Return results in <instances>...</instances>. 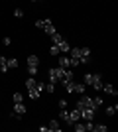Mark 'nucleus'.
Wrapping results in <instances>:
<instances>
[{
	"mask_svg": "<svg viewBox=\"0 0 118 132\" xmlns=\"http://www.w3.org/2000/svg\"><path fill=\"white\" fill-rule=\"evenodd\" d=\"M45 91H47V93H55V83H47V85H45Z\"/></svg>",
	"mask_w": 118,
	"mask_h": 132,
	"instance_id": "28",
	"label": "nucleus"
},
{
	"mask_svg": "<svg viewBox=\"0 0 118 132\" xmlns=\"http://www.w3.org/2000/svg\"><path fill=\"white\" fill-rule=\"evenodd\" d=\"M14 16H16V18H22V16H24L22 8H16V10H14Z\"/></svg>",
	"mask_w": 118,
	"mask_h": 132,
	"instance_id": "31",
	"label": "nucleus"
},
{
	"mask_svg": "<svg viewBox=\"0 0 118 132\" xmlns=\"http://www.w3.org/2000/svg\"><path fill=\"white\" fill-rule=\"evenodd\" d=\"M0 71L8 73V59H6L4 55H0Z\"/></svg>",
	"mask_w": 118,
	"mask_h": 132,
	"instance_id": "14",
	"label": "nucleus"
},
{
	"mask_svg": "<svg viewBox=\"0 0 118 132\" xmlns=\"http://www.w3.org/2000/svg\"><path fill=\"white\" fill-rule=\"evenodd\" d=\"M95 132H106L108 130V126L106 124H95V128H93Z\"/></svg>",
	"mask_w": 118,
	"mask_h": 132,
	"instance_id": "21",
	"label": "nucleus"
},
{
	"mask_svg": "<svg viewBox=\"0 0 118 132\" xmlns=\"http://www.w3.org/2000/svg\"><path fill=\"white\" fill-rule=\"evenodd\" d=\"M49 53H51V55H59V53H61V51H59V45L53 44V45L49 47Z\"/></svg>",
	"mask_w": 118,
	"mask_h": 132,
	"instance_id": "26",
	"label": "nucleus"
},
{
	"mask_svg": "<svg viewBox=\"0 0 118 132\" xmlns=\"http://www.w3.org/2000/svg\"><path fill=\"white\" fill-rule=\"evenodd\" d=\"M59 118H61V120H65V122H67V118H69V110L61 109V110H59Z\"/></svg>",
	"mask_w": 118,
	"mask_h": 132,
	"instance_id": "22",
	"label": "nucleus"
},
{
	"mask_svg": "<svg viewBox=\"0 0 118 132\" xmlns=\"http://www.w3.org/2000/svg\"><path fill=\"white\" fill-rule=\"evenodd\" d=\"M90 87H95L96 91H101V89H102V77L98 75V73H96V77H95V81H93V85H90Z\"/></svg>",
	"mask_w": 118,
	"mask_h": 132,
	"instance_id": "11",
	"label": "nucleus"
},
{
	"mask_svg": "<svg viewBox=\"0 0 118 132\" xmlns=\"http://www.w3.org/2000/svg\"><path fill=\"white\" fill-rule=\"evenodd\" d=\"M45 22H47V20H35V28H39V30H43Z\"/></svg>",
	"mask_w": 118,
	"mask_h": 132,
	"instance_id": "29",
	"label": "nucleus"
},
{
	"mask_svg": "<svg viewBox=\"0 0 118 132\" xmlns=\"http://www.w3.org/2000/svg\"><path fill=\"white\" fill-rule=\"evenodd\" d=\"M47 128H49V132H59V130H61V126H59V120H55V118H53V120L49 122V126H47Z\"/></svg>",
	"mask_w": 118,
	"mask_h": 132,
	"instance_id": "13",
	"label": "nucleus"
},
{
	"mask_svg": "<svg viewBox=\"0 0 118 132\" xmlns=\"http://www.w3.org/2000/svg\"><path fill=\"white\" fill-rule=\"evenodd\" d=\"M39 59H38V55H28V65H38Z\"/></svg>",
	"mask_w": 118,
	"mask_h": 132,
	"instance_id": "18",
	"label": "nucleus"
},
{
	"mask_svg": "<svg viewBox=\"0 0 118 132\" xmlns=\"http://www.w3.org/2000/svg\"><path fill=\"white\" fill-rule=\"evenodd\" d=\"M43 32L47 34V36H53V34L57 32V30H55V26L51 24V20H47V22H45V26H43Z\"/></svg>",
	"mask_w": 118,
	"mask_h": 132,
	"instance_id": "6",
	"label": "nucleus"
},
{
	"mask_svg": "<svg viewBox=\"0 0 118 132\" xmlns=\"http://www.w3.org/2000/svg\"><path fill=\"white\" fill-rule=\"evenodd\" d=\"M49 83H59V79H57L55 71H53V67H51V69H49Z\"/></svg>",
	"mask_w": 118,
	"mask_h": 132,
	"instance_id": "19",
	"label": "nucleus"
},
{
	"mask_svg": "<svg viewBox=\"0 0 118 132\" xmlns=\"http://www.w3.org/2000/svg\"><path fill=\"white\" fill-rule=\"evenodd\" d=\"M12 101H14V103H24V95L16 93V95H14V97H12Z\"/></svg>",
	"mask_w": 118,
	"mask_h": 132,
	"instance_id": "27",
	"label": "nucleus"
},
{
	"mask_svg": "<svg viewBox=\"0 0 118 132\" xmlns=\"http://www.w3.org/2000/svg\"><path fill=\"white\" fill-rule=\"evenodd\" d=\"M85 91H87V85H85V83H75V89H73V93L85 95Z\"/></svg>",
	"mask_w": 118,
	"mask_h": 132,
	"instance_id": "10",
	"label": "nucleus"
},
{
	"mask_svg": "<svg viewBox=\"0 0 118 132\" xmlns=\"http://www.w3.org/2000/svg\"><path fill=\"white\" fill-rule=\"evenodd\" d=\"M26 105H24V103H14V114L16 116H24L26 114Z\"/></svg>",
	"mask_w": 118,
	"mask_h": 132,
	"instance_id": "5",
	"label": "nucleus"
},
{
	"mask_svg": "<svg viewBox=\"0 0 118 132\" xmlns=\"http://www.w3.org/2000/svg\"><path fill=\"white\" fill-rule=\"evenodd\" d=\"M35 83H38V81H35L34 77H30V79H26V87H28V89H34Z\"/></svg>",
	"mask_w": 118,
	"mask_h": 132,
	"instance_id": "24",
	"label": "nucleus"
},
{
	"mask_svg": "<svg viewBox=\"0 0 118 132\" xmlns=\"http://www.w3.org/2000/svg\"><path fill=\"white\" fill-rule=\"evenodd\" d=\"M51 39H53V44H55V45H59V44L63 42V36H61L59 32H55L53 36H51Z\"/></svg>",
	"mask_w": 118,
	"mask_h": 132,
	"instance_id": "16",
	"label": "nucleus"
},
{
	"mask_svg": "<svg viewBox=\"0 0 118 132\" xmlns=\"http://www.w3.org/2000/svg\"><path fill=\"white\" fill-rule=\"evenodd\" d=\"M59 109H67V101H65V99L59 101Z\"/></svg>",
	"mask_w": 118,
	"mask_h": 132,
	"instance_id": "32",
	"label": "nucleus"
},
{
	"mask_svg": "<svg viewBox=\"0 0 118 132\" xmlns=\"http://www.w3.org/2000/svg\"><path fill=\"white\" fill-rule=\"evenodd\" d=\"M57 65L59 67H77L79 63L75 59H71V57H67V55L63 53V55H59V59H57Z\"/></svg>",
	"mask_w": 118,
	"mask_h": 132,
	"instance_id": "1",
	"label": "nucleus"
},
{
	"mask_svg": "<svg viewBox=\"0 0 118 132\" xmlns=\"http://www.w3.org/2000/svg\"><path fill=\"white\" fill-rule=\"evenodd\" d=\"M101 91H104V93H108V95H112V97H116V95H118V91L112 87V85H104V83H102V89H101Z\"/></svg>",
	"mask_w": 118,
	"mask_h": 132,
	"instance_id": "7",
	"label": "nucleus"
},
{
	"mask_svg": "<svg viewBox=\"0 0 118 132\" xmlns=\"http://www.w3.org/2000/svg\"><path fill=\"white\" fill-rule=\"evenodd\" d=\"M16 67H20L18 59H16V57H10V59H8V69H16Z\"/></svg>",
	"mask_w": 118,
	"mask_h": 132,
	"instance_id": "17",
	"label": "nucleus"
},
{
	"mask_svg": "<svg viewBox=\"0 0 118 132\" xmlns=\"http://www.w3.org/2000/svg\"><path fill=\"white\" fill-rule=\"evenodd\" d=\"M69 50H71V45H69L67 42L63 39L61 44H59V51H61V53H65V55H67V53H69Z\"/></svg>",
	"mask_w": 118,
	"mask_h": 132,
	"instance_id": "15",
	"label": "nucleus"
},
{
	"mask_svg": "<svg viewBox=\"0 0 118 132\" xmlns=\"http://www.w3.org/2000/svg\"><path fill=\"white\" fill-rule=\"evenodd\" d=\"M116 110H118V105H114V106H106V114H108V116H114V114H116Z\"/></svg>",
	"mask_w": 118,
	"mask_h": 132,
	"instance_id": "20",
	"label": "nucleus"
},
{
	"mask_svg": "<svg viewBox=\"0 0 118 132\" xmlns=\"http://www.w3.org/2000/svg\"><path fill=\"white\" fill-rule=\"evenodd\" d=\"M95 77H96V73H85V77H83V83H85V85H93Z\"/></svg>",
	"mask_w": 118,
	"mask_h": 132,
	"instance_id": "9",
	"label": "nucleus"
},
{
	"mask_svg": "<svg viewBox=\"0 0 118 132\" xmlns=\"http://www.w3.org/2000/svg\"><path fill=\"white\" fill-rule=\"evenodd\" d=\"M32 2H35V0H32Z\"/></svg>",
	"mask_w": 118,
	"mask_h": 132,
	"instance_id": "35",
	"label": "nucleus"
},
{
	"mask_svg": "<svg viewBox=\"0 0 118 132\" xmlns=\"http://www.w3.org/2000/svg\"><path fill=\"white\" fill-rule=\"evenodd\" d=\"M53 71H55V75H57V79H59V81H61L63 77H65V71H67V67H53Z\"/></svg>",
	"mask_w": 118,
	"mask_h": 132,
	"instance_id": "8",
	"label": "nucleus"
},
{
	"mask_svg": "<svg viewBox=\"0 0 118 132\" xmlns=\"http://www.w3.org/2000/svg\"><path fill=\"white\" fill-rule=\"evenodd\" d=\"M28 73H30V77L38 75V65H28Z\"/></svg>",
	"mask_w": 118,
	"mask_h": 132,
	"instance_id": "23",
	"label": "nucleus"
},
{
	"mask_svg": "<svg viewBox=\"0 0 118 132\" xmlns=\"http://www.w3.org/2000/svg\"><path fill=\"white\" fill-rule=\"evenodd\" d=\"M73 128H75L77 132H85V124H83L81 120H79V122H75V124H73Z\"/></svg>",
	"mask_w": 118,
	"mask_h": 132,
	"instance_id": "25",
	"label": "nucleus"
},
{
	"mask_svg": "<svg viewBox=\"0 0 118 132\" xmlns=\"http://www.w3.org/2000/svg\"><path fill=\"white\" fill-rule=\"evenodd\" d=\"M2 44H4V45H10V44H12V38H8V36H6V38L2 39Z\"/></svg>",
	"mask_w": 118,
	"mask_h": 132,
	"instance_id": "34",
	"label": "nucleus"
},
{
	"mask_svg": "<svg viewBox=\"0 0 118 132\" xmlns=\"http://www.w3.org/2000/svg\"><path fill=\"white\" fill-rule=\"evenodd\" d=\"M35 87H38L39 91H45V83H41V81H39V83H35Z\"/></svg>",
	"mask_w": 118,
	"mask_h": 132,
	"instance_id": "33",
	"label": "nucleus"
},
{
	"mask_svg": "<svg viewBox=\"0 0 118 132\" xmlns=\"http://www.w3.org/2000/svg\"><path fill=\"white\" fill-rule=\"evenodd\" d=\"M79 112H81V118H83V120H93V118H95V112H96V109L85 106V109H79Z\"/></svg>",
	"mask_w": 118,
	"mask_h": 132,
	"instance_id": "2",
	"label": "nucleus"
},
{
	"mask_svg": "<svg viewBox=\"0 0 118 132\" xmlns=\"http://www.w3.org/2000/svg\"><path fill=\"white\" fill-rule=\"evenodd\" d=\"M93 103H95L96 109H98V106H102V99H101V97H95V99H93Z\"/></svg>",
	"mask_w": 118,
	"mask_h": 132,
	"instance_id": "30",
	"label": "nucleus"
},
{
	"mask_svg": "<svg viewBox=\"0 0 118 132\" xmlns=\"http://www.w3.org/2000/svg\"><path fill=\"white\" fill-rule=\"evenodd\" d=\"M79 120H81V112H79V109L69 110V118H67V124H69V126H73L75 122H79Z\"/></svg>",
	"mask_w": 118,
	"mask_h": 132,
	"instance_id": "4",
	"label": "nucleus"
},
{
	"mask_svg": "<svg viewBox=\"0 0 118 132\" xmlns=\"http://www.w3.org/2000/svg\"><path fill=\"white\" fill-rule=\"evenodd\" d=\"M39 95H41V91H39V89L38 87H34V89H28V97H30V99H38V97H39Z\"/></svg>",
	"mask_w": 118,
	"mask_h": 132,
	"instance_id": "12",
	"label": "nucleus"
},
{
	"mask_svg": "<svg viewBox=\"0 0 118 132\" xmlns=\"http://www.w3.org/2000/svg\"><path fill=\"white\" fill-rule=\"evenodd\" d=\"M85 106L96 109V106H95V103H93V99H90V97H87V95H83V97L79 99V103H77V109H85Z\"/></svg>",
	"mask_w": 118,
	"mask_h": 132,
	"instance_id": "3",
	"label": "nucleus"
}]
</instances>
